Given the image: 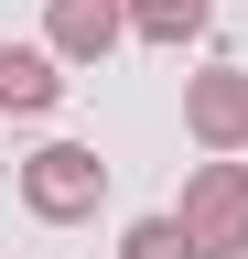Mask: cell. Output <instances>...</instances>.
I'll return each instance as SVG.
<instances>
[{
	"label": "cell",
	"instance_id": "1",
	"mask_svg": "<svg viewBox=\"0 0 248 259\" xmlns=\"http://www.w3.org/2000/svg\"><path fill=\"white\" fill-rule=\"evenodd\" d=\"M183 227H194V259H248V162L237 151H216L183 173Z\"/></svg>",
	"mask_w": 248,
	"mask_h": 259
},
{
	"label": "cell",
	"instance_id": "2",
	"mask_svg": "<svg viewBox=\"0 0 248 259\" xmlns=\"http://www.w3.org/2000/svg\"><path fill=\"white\" fill-rule=\"evenodd\" d=\"M97 194H108V162L86 151V141H43L33 162H22V205H33V216H54V227L97 216Z\"/></svg>",
	"mask_w": 248,
	"mask_h": 259
},
{
	"label": "cell",
	"instance_id": "3",
	"mask_svg": "<svg viewBox=\"0 0 248 259\" xmlns=\"http://www.w3.org/2000/svg\"><path fill=\"white\" fill-rule=\"evenodd\" d=\"M43 44L65 65H108L130 44V0H43Z\"/></svg>",
	"mask_w": 248,
	"mask_h": 259
},
{
	"label": "cell",
	"instance_id": "4",
	"mask_svg": "<svg viewBox=\"0 0 248 259\" xmlns=\"http://www.w3.org/2000/svg\"><path fill=\"white\" fill-rule=\"evenodd\" d=\"M183 130L205 151H248V65H205L183 87Z\"/></svg>",
	"mask_w": 248,
	"mask_h": 259
},
{
	"label": "cell",
	"instance_id": "5",
	"mask_svg": "<svg viewBox=\"0 0 248 259\" xmlns=\"http://www.w3.org/2000/svg\"><path fill=\"white\" fill-rule=\"evenodd\" d=\"M65 97V54L54 44H0V119H43Z\"/></svg>",
	"mask_w": 248,
	"mask_h": 259
},
{
	"label": "cell",
	"instance_id": "6",
	"mask_svg": "<svg viewBox=\"0 0 248 259\" xmlns=\"http://www.w3.org/2000/svg\"><path fill=\"white\" fill-rule=\"evenodd\" d=\"M205 22H216V0H130V32H140V44H162V54H183Z\"/></svg>",
	"mask_w": 248,
	"mask_h": 259
},
{
	"label": "cell",
	"instance_id": "7",
	"mask_svg": "<svg viewBox=\"0 0 248 259\" xmlns=\"http://www.w3.org/2000/svg\"><path fill=\"white\" fill-rule=\"evenodd\" d=\"M119 259H194V227L183 216H130L119 227Z\"/></svg>",
	"mask_w": 248,
	"mask_h": 259
}]
</instances>
